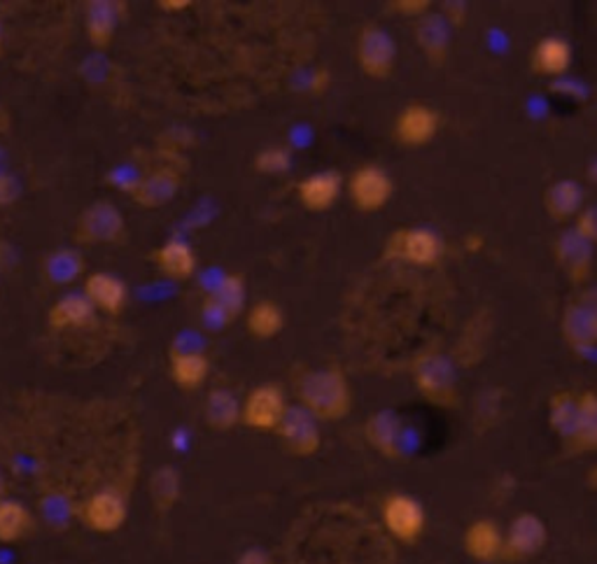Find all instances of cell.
Masks as SVG:
<instances>
[{
	"mask_svg": "<svg viewBox=\"0 0 597 564\" xmlns=\"http://www.w3.org/2000/svg\"><path fill=\"white\" fill-rule=\"evenodd\" d=\"M444 257V240L432 228L407 226L397 232L385 243V259H399L413 263V267H436Z\"/></svg>",
	"mask_w": 597,
	"mask_h": 564,
	"instance_id": "3",
	"label": "cell"
},
{
	"mask_svg": "<svg viewBox=\"0 0 597 564\" xmlns=\"http://www.w3.org/2000/svg\"><path fill=\"white\" fill-rule=\"evenodd\" d=\"M84 296L90 298L94 308L108 313V315H119L121 310L127 308L129 290L117 275L98 271V273H92L90 278H86Z\"/></svg>",
	"mask_w": 597,
	"mask_h": 564,
	"instance_id": "20",
	"label": "cell"
},
{
	"mask_svg": "<svg viewBox=\"0 0 597 564\" xmlns=\"http://www.w3.org/2000/svg\"><path fill=\"white\" fill-rule=\"evenodd\" d=\"M160 5H162L166 12H180V10L189 8L191 3H189V0H171V3H168V0H162Z\"/></svg>",
	"mask_w": 597,
	"mask_h": 564,
	"instance_id": "43",
	"label": "cell"
},
{
	"mask_svg": "<svg viewBox=\"0 0 597 564\" xmlns=\"http://www.w3.org/2000/svg\"><path fill=\"white\" fill-rule=\"evenodd\" d=\"M572 66V45L560 38V35H547V38H541L530 57V68L535 70L537 75L543 78H558L567 73Z\"/></svg>",
	"mask_w": 597,
	"mask_h": 564,
	"instance_id": "21",
	"label": "cell"
},
{
	"mask_svg": "<svg viewBox=\"0 0 597 564\" xmlns=\"http://www.w3.org/2000/svg\"><path fill=\"white\" fill-rule=\"evenodd\" d=\"M117 28V8L110 0H94L86 10V35L96 49H108Z\"/></svg>",
	"mask_w": 597,
	"mask_h": 564,
	"instance_id": "28",
	"label": "cell"
},
{
	"mask_svg": "<svg viewBox=\"0 0 597 564\" xmlns=\"http://www.w3.org/2000/svg\"><path fill=\"white\" fill-rule=\"evenodd\" d=\"M0 51H3V26H0Z\"/></svg>",
	"mask_w": 597,
	"mask_h": 564,
	"instance_id": "48",
	"label": "cell"
},
{
	"mask_svg": "<svg viewBox=\"0 0 597 564\" xmlns=\"http://www.w3.org/2000/svg\"><path fill=\"white\" fill-rule=\"evenodd\" d=\"M127 224L117 210V205L108 201H96L78 218L75 224V240L80 245H98V243H119L125 240Z\"/></svg>",
	"mask_w": 597,
	"mask_h": 564,
	"instance_id": "7",
	"label": "cell"
},
{
	"mask_svg": "<svg viewBox=\"0 0 597 564\" xmlns=\"http://www.w3.org/2000/svg\"><path fill=\"white\" fill-rule=\"evenodd\" d=\"M355 57L366 78L388 80L397 63V45L388 31L376 24H366L358 35Z\"/></svg>",
	"mask_w": 597,
	"mask_h": 564,
	"instance_id": "4",
	"label": "cell"
},
{
	"mask_svg": "<svg viewBox=\"0 0 597 564\" xmlns=\"http://www.w3.org/2000/svg\"><path fill=\"white\" fill-rule=\"evenodd\" d=\"M14 259H16L14 250L10 248L8 243L0 240V271H8L12 267V263H14Z\"/></svg>",
	"mask_w": 597,
	"mask_h": 564,
	"instance_id": "42",
	"label": "cell"
},
{
	"mask_svg": "<svg viewBox=\"0 0 597 564\" xmlns=\"http://www.w3.org/2000/svg\"><path fill=\"white\" fill-rule=\"evenodd\" d=\"M574 232L578 236H584L590 245L597 243V205H586L582 208V213L576 215Z\"/></svg>",
	"mask_w": 597,
	"mask_h": 564,
	"instance_id": "37",
	"label": "cell"
},
{
	"mask_svg": "<svg viewBox=\"0 0 597 564\" xmlns=\"http://www.w3.org/2000/svg\"><path fill=\"white\" fill-rule=\"evenodd\" d=\"M94 306L90 298L84 294H75L70 292L66 296H61L59 302L49 308V327L51 329H73V327H86L94 320Z\"/></svg>",
	"mask_w": 597,
	"mask_h": 564,
	"instance_id": "25",
	"label": "cell"
},
{
	"mask_svg": "<svg viewBox=\"0 0 597 564\" xmlns=\"http://www.w3.org/2000/svg\"><path fill=\"white\" fill-rule=\"evenodd\" d=\"M238 564H271V557L261 549H250L241 555Z\"/></svg>",
	"mask_w": 597,
	"mask_h": 564,
	"instance_id": "41",
	"label": "cell"
},
{
	"mask_svg": "<svg viewBox=\"0 0 597 564\" xmlns=\"http://www.w3.org/2000/svg\"><path fill=\"white\" fill-rule=\"evenodd\" d=\"M278 436L294 457H313L323 446V434L315 420L304 407H288L278 425Z\"/></svg>",
	"mask_w": 597,
	"mask_h": 564,
	"instance_id": "9",
	"label": "cell"
},
{
	"mask_svg": "<svg viewBox=\"0 0 597 564\" xmlns=\"http://www.w3.org/2000/svg\"><path fill=\"white\" fill-rule=\"evenodd\" d=\"M415 45L434 68L446 66L450 51V24L444 20V14L428 12L420 16L415 24Z\"/></svg>",
	"mask_w": 597,
	"mask_h": 564,
	"instance_id": "15",
	"label": "cell"
},
{
	"mask_svg": "<svg viewBox=\"0 0 597 564\" xmlns=\"http://www.w3.org/2000/svg\"><path fill=\"white\" fill-rule=\"evenodd\" d=\"M296 397L315 420L337 422L353 409V390L339 366L306 372L296 383Z\"/></svg>",
	"mask_w": 597,
	"mask_h": 564,
	"instance_id": "1",
	"label": "cell"
},
{
	"mask_svg": "<svg viewBox=\"0 0 597 564\" xmlns=\"http://www.w3.org/2000/svg\"><path fill=\"white\" fill-rule=\"evenodd\" d=\"M570 446L576 453L597 448V392L588 390V392L578 395L576 430H574Z\"/></svg>",
	"mask_w": 597,
	"mask_h": 564,
	"instance_id": "27",
	"label": "cell"
},
{
	"mask_svg": "<svg viewBox=\"0 0 597 564\" xmlns=\"http://www.w3.org/2000/svg\"><path fill=\"white\" fill-rule=\"evenodd\" d=\"M22 197V185L12 173H0V205H12Z\"/></svg>",
	"mask_w": 597,
	"mask_h": 564,
	"instance_id": "38",
	"label": "cell"
},
{
	"mask_svg": "<svg viewBox=\"0 0 597 564\" xmlns=\"http://www.w3.org/2000/svg\"><path fill=\"white\" fill-rule=\"evenodd\" d=\"M465 551L473 562L495 564L504 560V532L488 518L473 520L465 532Z\"/></svg>",
	"mask_w": 597,
	"mask_h": 564,
	"instance_id": "18",
	"label": "cell"
},
{
	"mask_svg": "<svg viewBox=\"0 0 597 564\" xmlns=\"http://www.w3.org/2000/svg\"><path fill=\"white\" fill-rule=\"evenodd\" d=\"M553 257L558 261V267L563 269V273L582 285V282L588 280L593 271V245L578 236L574 228H567V232H560L553 240Z\"/></svg>",
	"mask_w": 597,
	"mask_h": 564,
	"instance_id": "13",
	"label": "cell"
},
{
	"mask_svg": "<svg viewBox=\"0 0 597 564\" xmlns=\"http://www.w3.org/2000/svg\"><path fill=\"white\" fill-rule=\"evenodd\" d=\"M549 541L547 522L535 514H520L504 532V560L523 562L539 555Z\"/></svg>",
	"mask_w": 597,
	"mask_h": 564,
	"instance_id": "11",
	"label": "cell"
},
{
	"mask_svg": "<svg viewBox=\"0 0 597 564\" xmlns=\"http://www.w3.org/2000/svg\"><path fill=\"white\" fill-rule=\"evenodd\" d=\"M156 269L171 280H187L197 271V257L189 245L180 238H171L152 255Z\"/></svg>",
	"mask_w": 597,
	"mask_h": 564,
	"instance_id": "24",
	"label": "cell"
},
{
	"mask_svg": "<svg viewBox=\"0 0 597 564\" xmlns=\"http://www.w3.org/2000/svg\"><path fill=\"white\" fill-rule=\"evenodd\" d=\"M84 271V259L78 250H57L51 252L47 259H45V267H43V273L47 278V282H51V285H70V282H75Z\"/></svg>",
	"mask_w": 597,
	"mask_h": 564,
	"instance_id": "30",
	"label": "cell"
},
{
	"mask_svg": "<svg viewBox=\"0 0 597 564\" xmlns=\"http://www.w3.org/2000/svg\"><path fill=\"white\" fill-rule=\"evenodd\" d=\"M180 189V173L173 168H160L131 187V199L143 208H162L175 199Z\"/></svg>",
	"mask_w": 597,
	"mask_h": 564,
	"instance_id": "19",
	"label": "cell"
},
{
	"mask_svg": "<svg viewBox=\"0 0 597 564\" xmlns=\"http://www.w3.org/2000/svg\"><path fill=\"white\" fill-rule=\"evenodd\" d=\"M8 127H10V119H8L5 110L0 108V131H8Z\"/></svg>",
	"mask_w": 597,
	"mask_h": 564,
	"instance_id": "44",
	"label": "cell"
},
{
	"mask_svg": "<svg viewBox=\"0 0 597 564\" xmlns=\"http://www.w3.org/2000/svg\"><path fill=\"white\" fill-rule=\"evenodd\" d=\"M350 201L360 210V213H376V210L390 203L395 185L390 175L376 164L360 166L348 180Z\"/></svg>",
	"mask_w": 597,
	"mask_h": 564,
	"instance_id": "8",
	"label": "cell"
},
{
	"mask_svg": "<svg viewBox=\"0 0 597 564\" xmlns=\"http://www.w3.org/2000/svg\"><path fill=\"white\" fill-rule=\"evenodd\" d=\"M576 409H578V395L574 392H555L549 401L551 427L560 438H565L567 444L576 430Z\"/></svg>",
	"mask_w": 597,
	"mask_h": 564,
	"instance_id": "32",
	"label": "cell"
},
{
	"mask_svg": "<svg viewBox=\"0 0 597 564\" xmlns=\"http://www.w3.org/2000/svg\"><path fill=\"white\" fill-rule=\"evenodd\" d=\"M3 495H5V475L3 471H0V500H3Z\"/></svg>",
	"mask_w": 597,
	"mask_h": 564,
	"instance_id": "46",
	"label": "cell"
},
{
	"mask_svg": "<svg viewBox=\"0 0 597 564\" xmlns=\"http://www.w3.org/2000/svg\"><path fill=\"white\" fill-rule=\"evenodd\" d=\"M201 320L208 329H213V331H220L234 322L232 315L226 313L210 294L203 298V304H201Z\"/></svg>",
	"mask_w": 597,
	"mask_h": 564,
	"instance_id": "36",
	"label": "cell"
},
{
	"mask_svg": "<svg viewBox=\"0 0 597 564\" xmlns=\"http://www.w3.org/2000/svg\"><path fill=\"white\" fill-rule=\"evenodd\" d=\"M588 178L597 185V158H595V162L588 166Z\"/></svg>",
	"mask_w": 597,
	"mask_h": 564,
	"instance_id": "45",
	"label": "cell"
},
{
	"mask_svg": "<svg viewBox=\"0 0 597 564\" xmlns=\"http://www.w3.org/2000/svg\"><path fill=\"white\" fill-rule=\"evenodd\" d=\"M343 191V178L339 171H318L308 175L296 187L298 201L311 213H325L333 203L339 201Z\"/></svg>",
	"mask_w": 597,
	"mask_h": 564,
	"instance_id": "16",
	"label": "cell"
},
{
	"mask_svg": "<svg viewBox=\"0 0 597 564\" xmlns=\"http://www.w3.org/2000/svg\"><path fill=\"white\" fill-rule=\"evenodd\" d=\"M381 518L385 530H388L399 543H415L425 532V508L415 497L393 492L381 504Z\"/></svg>",
	"mask_w": 597,
	"mask_h": 564,
	"instance_id": "5",
	"label": "cell"
},
{
	"mask_svg": "<svg viewBox=\"0 0 597 564\" xmlns=\"http://www.w3.org/2000/svg\"><path fill=\"white\" fill-rule=\"evenodd\" d=\"M203 415L210 430L230 432L241 422V403L232 390L218 387V390H210L203 407Z\"/></svg>",
	"mask_w": 597,
	"mask_h": 564,
	"instance_id": "26",
	"label": "cell"
},
{
	"mask_svg": "<svg viewBox=\"0 0 597 564\" xmlns=\"http://www.w3.org/2000/svg\"><path fill=\"white\" fill-rule=\"evenodd\" d=\"M33 527L31 510L14 502V500H0V541L14 543L22 541Z\"/></svg>",
	"mask_w": 597,
	"mask_h": 564,
	"instance_id": "31",
	"label": "cell"
},
{
	"mask_svg": "<svg viewBox=\"0 0 597 564\" xmlns=\"http://www.w3.org/2000/svg\"><path fill=\"white\" fill-rule=\"evenodd\" d=\"M565 341L576 350L597 345V290H588L576 302H570L560 320Z\"/></svg>",
	"mask_w": 597,
	"mask_h": 564,
	"instance_id": "10",
	"label": "cell"
},
{
	"mask_svg": "<svg viewBox=\"0 0 597 564\" xmlns=\"http://www.w3.org/2000/svg\"><path fill=\"white\" fill-rule=\"evenodd\" d=\"M432 3L430 0H393L390 3V10L393 12H399L403 16H425L430 12Z\"/></svg>",
	"mask_w": 597,
	"mask_h": 564,
	"instance_id": "39",
	"label": "cell"
},
{
	"mask_svg": "<svg viewBox=\"0 0 597 564\" xmlns=\"http://www.w3.org/2000/svg\"><path fill=\"white\" fill-rule=\"evenodd\" d=\"M418 392L436 407H455L458 403V372L444 352H420L411 366Z\"/></svg>",
	"mask_w": 597,
	"mask_h": 564,
	"instance_id": "2",
	"label": "cell"
},
{
	"mask_svg": "<svg viewBox=\"0 0 597 564\" xmlns=\"http://www.w3.org/2000/svg\"><path fill=\"white\" fill-rule=\"evenodd\" d=\"M210 296L232 315V320L243 313L245 308V278L241 273H226L220 278L215 290L210 292Z\"/></svg>",
	"mask_w": 597,
	"mask_h": 564,
	"instance_id": "34",
	"label": "cell"
},
{
	"mask_svg": "<svg viewBox=\"0 0 597 564\" xmlns=\"http://www.w3.org/2000/svg\"><path fill=\"white\" fill-rule=\"evenodd\" d=\"M364 434L368 444H372L383 457H388V460H397V457H401L403 425H401V418L395 411L385 409L368 415Z\"/></svg>",
	"mask_w": 597,
	"mask_h": 564,
	"instance_id": "17",
	"label": "cell"
},
{
	"mask_svg": "<svg viewBox=\"0 0 597 564\" xmlns=\"http://www.w3.org/2000/svg\"><path fill=\"white\" fill-rule=\"evenodd\" d=\"M442 129V115L428 103H409L395 119V140L407 148L430 145Z\"/></svg>",
	"mask_w": 597,
	"mask_h": 564,
	"instance_id": "12",
	"label": "cell"
},
{
	"mask_svg": "<svg viewBox=\"0 0 597 564\" xmlns=\"http://www.w3.org/2000/svg\"><path fill=\"white\" fill-rule=\"evenodd\" d=\"M82 520L98 534H113L127 522V502L117 490H101L84 502Z\"/></svg>",
	"mask_w": 597,
	"mask_h": 564,
	"instance_id": "14",
	"label": "cell"
},
{
	"mask_svg": "<svg viewBox=\"0 0 597 564\" xmlns=\"http://www.w3.org/2000/svg\"><path fill=\"white\" fill-rule=\"evenodd\" d=\"M588 481H590L593 485H597V469H595V471L588 475Z\"/></svg>",
	"mask_w": 597,
	"mask_h": 564,
	"instance_id": "47",
	"label": "cell"
},
{
	"mask_svg": "<svg viewBox=\"0 0 597 564\" xmlns=\"http://www.w3.org/2000/svg\"><path fill=\"white\" fill-rule=\"evenodd\" d=\"M292 168V152L283 145L259 150L255 156V171L261 175H283Z\"/></svg>",
	"mask_w": 597,
	"mask_h": 564,
	"instance_id": "35",
	"label": "cell"
},
{
	"mask_svg": "<svg viewBox=\"0 0 597 564\" xmlns=\"http://www.w3.org/2000/svg\"><path fill=\"white\" fill-rule=\"evenodd\" d=\"M288 411V401L283 387L276 383H265L245 399L241 407V422L257 432H276L280 420Z\"/></svg>",
	"mask_w": 597,
	"mask_h": 564,
	"instance_id": "6",
	"label": "cell"
},
{
	"mask_svg": "<svg viewBox=\"0 0 597 564\" xmlns=\"http://www.w3.org/2000/svg\"><path fill=\"white\" fill-rule=\"evenodd\" d=\"M245 325H248L250 337H255L259 341H267V339H273V337H278L280 331H283L285 313L276 302L261 298V302H257L248 310V320H245Z\"/></svg>",
	"mask_w": 597,
	"mask_h": 564,
	"instance_id": "29",
	"label": "cell"
},
{
	"mask_svg": "<svg viewBox=\"0 0 597 564\" xmlns=\"http://www.w3.org/2000/svg\"><path fill=\"white\" fill-rule=\"evenodd\" d=\"M444 20L450 24V26H458L463 28L465 22H467V3H455V0H448V3H444Z\"/></svg>",
	"mask_w": 597,
	"mask_h": 564,
	"instance_id": "40",
	"label": "cell"
},
{
	"mask_svg": "<svg viewBox=\"0 0 597 564\" xmlns=\"http://www.w3.org/2000/svg\"><path fill=\"white\" fill-rule=\"evenodd\" d=\"M150 497L160 510H171L180 497V473L173 467H160L150 481Z\"/></svg>",
	"mask_w": 597,
	"mask_h": 564,
	"instance_id": "33",
	"label": "cell"
},
{
	"mask_svg": "<svg viewBox=\"0 0 597 564\" xmlns=\"http://www.w3.org/2000/svg\"><path fill=\"white\" fill-rule=\"evenodd\" d=\"M210 374V362L199 350H171V378L183 390H199Z\"/></svg>",
	"mask_w": 597,
	"mask_h": 564,
	"instance_id": "23",
	"label": "cell"
},
{
	"mask_svg": "<svg viewBox=\"0 0 597 564\" xmlns=\"http://www.w3.org/2000/svg\"><path fill=\"white\" fill-rule=\"evenodd\" d=\"M584 189L574 180H558L543 191V210L555 222H567L582 213Z\"/></svg>",
	"mask_w": 597,
	"mask_h": 564,
	"instance_id": "22",
	"label": "cell"
}]
</instances>
